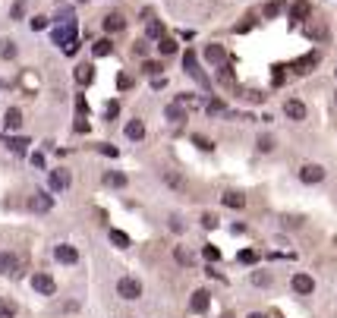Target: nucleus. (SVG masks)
<instances>
[{"label": "nucleus", "mask_w": 337, "mask_h": 318, "mask_svg": "<svg viewBox=\"0 0 337 318\" xmlns=\"http://www.w3.org/2000/svg\"><path fill=\"white\" fill-rule=\"evenodd\" d=\"M51 41H54V44H63V48L76 44V19H67L63 25H57V29L51 32Z\"/></svg>", "instance_id": "nucleus-1"}, {"label": "nucleus", "mask_w": 337, "mask_h": 318, "mask_svg": "<svg viewBox=\"0 0 337 318\" xmlns=\"http://www.w3.org/2000/svg\"><path fill=\"white\" fill-rule=\"evenodd\" d=\"M117 293H120L123 300H139V296H142V283H139L136 277H120V281H117Z\"/></svg>", "instance_id": "nucleus-2"}, {"label": "nucleus", "mask_w": 337, "mask_h": 318, "mask_svg": "<svg viewBox=\"0 0 337 318\" xmlns=\"http://www.w3.org/2000/svg\"><path fill=\"white\" fill-rule=\"evenodd\" d=\"M319 51H312V54H306V57H300V60L293 63V72H300V76H306V72H312L315 66H319Z\"/></svg>", "instance_id": "nucleus-3"}, {"label": "nucleus", "mask_w": 337, "mask_h": 318, "mask_svg": "<svg viewBox=\"0 0 337 318\" xmlns=\"http://www.w3.org/2000/svg\"><path fill=\"white\" fill-rule=\"evenodd\" d=\"M29 208H32V211H38V214H44V211L54 208V198H51L48 192H35V195L29 198Z\"/></svg>", "instance_id": "nucleus-4"}, {"label": "nucleus", "mask_w": 337, "mask_h": 318, "mask_svg": "<svg viewBox=\"0 0 337 318\" xmlns=\"http://www.w3.org/2000/svg\"><path fill=\"white\" fill-rule=\"evenodd\" d=\"M32 287H35L41 296H51L57 290V283H54V277H51V274H35V277H32Z\"/></svg>", "instance_id": "nucleus-5"}, {"label": "nucleus", "mask_w": 337, "mask_h": 318, "mask_svg": "<svg viewBox=\"0 0 337 318\" xmlns=\"http://www.w3.org/2000/svg\"><path fill=\"white\" fill-rule=\"evenodd\" d=\"M300 180L302 183H321L325 180V167H319V164H306V167H300Z\"/></svg>", "instance_id": "nucleus-6"}, {"label": "nucleus", "mask_w": 337, "mask_h": 318, "mask_svg": "<svg viewBox=\"0 0 337 318\" xmlns=\"http://www.w3.org/2000/svg\"><path fill=\"white\" fill-rule=\"evenodd\" d=\"M70 170H63V167H57V170H51V189L54 192H60V189H67L70 186Z\"/></svg>", "instance_id": "nucleus-7"}, {"label": "nucleus", "mask_w": 337, "mask_h": 318, "mask_svg": "<svg viewBox=\"0 0 337 318\" xmlns=\"http://www.w3.org/2000/svg\"><path fill=\"white\" fill-rule=\"evenodd\" d=\"M284 114H287L290 120H306V104L296 101V98H290V101L284 104Z\"/></svg>", "instance_id": "nucleus-8"}, {"label": "nucleus", "mask_w": 337, "mask_h": 318, "mask_svg": "<svg viewBox=\"0 0 337 318\" xmlns=\"http://www.w3.org/2000/svg\"><path fill=\"white\" fill-rule=\"evenodd\" d=\"M309 13H312V3H306V0H296V3L290 6V19H293V22H306Z\"/></svg>", "instance_id": "nucleus-9"}, {"label": "nucleus", "mask_w": 337, "mask_h": 318, "mask_svg": "<svg viewBox=\"0 0 337 318\" xmlns=\"http://www.w3.org/2000/svg\"><path fill=\"white\" fill-rule=\"evenodd\" d=\"M123 29H126L123 13H107V16H104V32H123Z\"/></svg>", "instance_id": "nucleus-10"}, {"label": "nucleus", "mask_w": 337, "mask_h": 318, "mask_svg": "<svg viewBox=\"0 0 337 318\" xmlns=\"http://www.w3.org/2000/svg\"><path fill=\"white\" fill-rule=\"evenodd\" d=\"M205 60L214 63V66H221V63H227V54H224L221 44H208V48H205Z\"/></svg>", "instance_id": "nucleus-11"}, {"label": "nucleus", "mask_w": 337, "mask_h": 318, "mask_svg": "<svg viewBox=\"0 0 337 318\" xmlns=\"http://www.w3.org/2000/svg\"><path fill=\"white\" fill-rule=\"evenodd\" d=\"M293 290H296V293H302V296H309L315 290V281L309 274H296L293 277Z\"/></svg>", "instance_id": "nucleus-12"}, {"label": "nucleus", "mask_w": 337, "mask_h": 318, "mask_svg": "<svg viewBox=\"0 0 337 318\" xmlns=\"http://www.w3.org/2000/svg\"><path fill=\"white\" fill-rule=\"evenodd\" d=\"M54 255H57V262H60V265H76V258H79V252L72 246H57Z\"/></svg>", "instance_id": "nucleus-13"}, {"label": "nucleus", "mask_w": 337, "mask_h": 318, "mask_svg": "<svg viewBox=\"0 0 337 318\" xmlns=\"http://www.w3.org/2000/svg\"><path fill=\"white\" fill-rule=\"evenodd\" d=\"M164 117H167L170 123H183L186 120V110H183V104L177 101V104H167V107H164Z\"/></svg>", "instance_id": "nucleus-14"}, {"label": "nucleus", "mask_w": 337, "mask_h": 318, "mask_svg": "<svg viewBox=\"0 0 337 318\" xmlns=\"http://www.w3.org/2000/svg\"><path fill=\"white\" fill-rule=\"evenodd\" d=\"M19 268V258L10 255V252H0V274H16Z\"/></svg>", "instance_id": "nucleus-15"}, {"label": "nucleus", "mask_w": 337, "mask_h": 318, "mask_svg": "<svg viewBox=\"0 0 337 318\" xmlns=\"http://www.w3.org/2000/svg\"><path fill=\"white\" fill-rule=\"evenodd\" d=\"M3 126H6V129H19V126H22V110H19V107H10V110L3 114Z\"/></svg>", "instance_id": "nucleus-16"}, {"label": "nucleus", "mask_w": 337, "mask_h": 318, "mask_svg": "<svg viewBox=\"0 0 337 318\" xmlns=\"http://www.w3.org/2000/svg\"><path fill=\"white\" fill-rule=\"evenodd\" d=\"M126 139L142 142V139H145V123H142V120H129V123H126Z\"/></svg>", "instance_id": "nucleus-17"}, {"label": "nucleus", "mask_w": 337, "mask_h": 318, "mask_svg": "<svg viewBox=\"0 0 337 318\" xmlns=\"http://www.w3.org/2000/svg\"><path fill=\"white\" fill-rule=\"evenodd\" d=\"M104 186L123 189V186H126V174H120V170H107V174H104Z\"/></svg>", "instance_id": "nucleus-18"}, {"label": "nucleus", "mask_w": 337, "mask_h": 318, "mask_svg": "<svg viewBox=\"0 0 337 318\" xmlns=\"http://www.w3.org/2000/svg\"><path fill=\"white\" fill-rule=\"evenodd\" d=\"M174 258L183 265V268H193V265H195V255L189 252L186 246H174Z\"/></svg>", "instance_id": "nucleus-19"}, {"label": "nucleus", "mask_w": 337, "mask_h": 318, "mask_svg": "<svg viewBox=\"0 0 337 318\" xmlns=\"http://www.w3.org/2000/svg\"><path fill=\"white\" fill-rule=\"evenodd\" d=\"M221 202L227 205V208H236V211H240V208H246V198H243L240 192H224V195H221Z\"/></svg>", "instance_id": "nucleus-20"}, {"label": "nucleus", "mask_w": 337, "mask_h": 318, "mask_svg": "<svg viewBox=\"0 0 337 318\" xmlns=\"http://www.w3.org/2000/svg\"><path fill=\"white\" fill-rule=\"evenodd\" d=\"M208 302H211V293H208V290H195V293H193V309H195V312H205V309H208Z\"/></svg>", "instance_id": "nucleus-21"}, {"label": "nucleus", "mask_w": 337, "mask_h": 318, "mask_svg": "<svg viewBox=\"0 0 337 318\" xmlns=\"http://www.w3.org/2000/svg\"><path fill=\"white\" fill-rule=\"evenodd\" d=\"M306 35L315 38V41H325V38H328V25H315V22H309V19H306Z\"/></svg>", "instance_id": "nucleus-22"}, {"label": "nucleus", "mask_w": 337, "mask_h": 318, "mask_svg": "<svg viewBox=\"0 0 337 318\" xmlns=\"http://www.w3.org/2000/svg\"><path fill=\"white\" fill-rule=\"evenodd\" d=\"M145 22H148V29H145V35H148L151 41H161V38H164V25L158 22V19H145Z\"/></svg>", "instance_id": "nucleus-23"}, {"label": "nucleus", "mask_w": 337, "mask_h": 318, "mask_svg": "<svg viewBox=\"0 0 337 318\" xmlns=\"http://www.w3.org/2000/svg\"><path fill=\"white\" fill-rule=\"evenodd\" d=\"M91 79H95V70H91L89 63H82V66H76V82L79 85H89Z\"/></svg>", "instance_id": "nucleus-24"}, {"label": "nucleus", "mask_w": 337, "mask_h": 318, "mask_svg": "<svg viewBox=\"0 0 337 318\" xmlns=\"http://www.w3.org/2000/svg\"><path fill=\"white\" fill-rule=\"evenodd\" d=\"M110 51H114V44H110L107 38H101V41H95V44H91V54H95V57H107Z\"/></svg>", "instance_id": "nucleus-25"}, {"label": "nucleus", "mask_w": 337, "mask_h": 318, "mask_svg": "<svg viewBox=\"0 0 337 318\" xmlns=\"http://www.w3.org/2000/svg\"><path fill=\"white\" fill-rule=\"evenodd\" d=\"M177 48H180V44L174 41V38H161V41H158V51H161L164 57H170V54H177Z\"/></svg>", "instance_id": "nucleus-26"}, {"label": "nucleus", "mask_w": 337, "mask_h": 318, "mask_svg": "<svg viewBox=\"0 0 337 318\" xmlns=\"http://www.w3.org/2000/svg\"><path fill=\"white\" fill-rule=\"evenodd\" d=\"M217 82H221V85H233V70H230L227 63L217 66Z\"/></svg>", "instance_id": "nucleus-27"}, {"label": "nucleus", "mask_w": 337, "mask_h": 318, "mask_svg": "<svg viewBox=\"0 0 337 318\" xmlns=\"http://www.w3.org/2000/svg\"><path fill=\"white\" fill-rule=\"evenodd\" d=\"M0 318H16V302L0 296Z\"/></svg>", "instance_id": "nucleus-28"}, {"label": "nucleus", "mask_w": 337, "mask_h": 318, "mask_svg": "<svg viewBox=\"0 0 337 318\" xmlns=\"http://www.w3.org/2000/svg\"><path fill=\"white\" fill-rule=\"evenodd\" d=\"M205 110H208L211 117H217V114H224V110H227V104H224L221 98H211V101L205 104Z\"/></svg>", "instance_id": "nucleus-29"}, {"label": "nucleus", "mask_w": 337, "mask_h": 318, "mask_svg": "<svg viewBox=\"0 0 337 318\" xmlns=\"http://www.w3.org/2000/svg\"><path fill=\"white\" fill-rule=\"evenodd\" d=\"M110 243H114L117 249H126L129 246V236L123 233V230H110Z\"/></svg>", "instance_id": "nucleus-30"}, {"label": "nucleus", "mask_w": 337, "mask_h": 318, "mask_svg": "<svg viewBox=\"0 0 337 318\" xmlns=\"http://www.w3.org/2000/svg\"><path fill=\"white\" fill-rule=\"evenodd\" d=\"M262 13H265L268 19H274V16H281V13H284V3H281V0H271V3H265V10H262Z\"/></svg>", "instance_id": "nucleus-31"}, {"label": "nucleus", "mask_w": 337, "mask_h": 318, "mask_svg": "<svg viewBox=\"0 0 337 318\" xmlns=\"http://www.w3.org/2000/svg\"><path fill=\"white\" fill-rule=\"evenodd\" d=\"M271 281H274V277H271L268 271H255V274H252V283H255V287H271Z\"/></svg>", "instance_id": "nucleus-32"}, {"label": "nucleus", "mask_w": 337, "mask_h": 318, "mask_svg": "<svg viewBox=\"0 0 337 318\" xmlns=\"http://www.w3.org/2000/svg\"><path fill=\"white\" fill-rule=\"evenodd\" d=\"M183 66H186V72H189V76L202 72V70H195V51H186V57H183Z\"/></svg>", "instance_id": "nucleus-33"}, {"label": "nucleus", "mask_w": 337, "mask_h": 318, "mask_svg": "<svg viewBox=\"0 0 337 318\" xmlns=\"http://www.w3.org/2000/svg\"><path fill=\"white\" fill-rule=\"evenodd\" d=\"M0 57H3V60H13V57H16V41H3L0 44Z\"/></svg>", "instance_id": "nucleus-34"}, {"label": "nucleus", "mask_w": 337, "mask_h": 318, "mask_svg": "<svg viewBox=\"0 0 337 318\" xmlns=\"http://www.w3.org/2000/svg\"><path fill=\"white\" fill-rule=\"evenodd\" d=\"M252 25H255V16H252V13H246V16H243V22L236 25V35H243V32H249V29H252Z\"/></svg>", "instance_id": "nucleus-35"}, {"label": "nucleus", "mask_w": 337, "mask_h": 318, "mask_svg": "<svg viewBox=\"0 0 337 318\" xmlns=\"http://www.w3.org/2000/svg\"><path fill=\"white\" fill-rule=\"evenodd\" d=\"M142 70H145V76H161V70H164V66L158 63V60H145Z\"/></svg>", "instance_id": "nucleus-36"}, {"label": "nucleus", "mask_w": 337, "mask_h": 318, "mask_svg": "<svg viewBox=\"0 0 337 318\" xmlns=\"http://www.w3.org/2000/svg\"><path fill=\"white\" fill-rule=\"evenodd\" d=\"M193 145H195V148H202V151H211V148H214V142H211V139H205V136H193Z\"/></svg>", "instance_id": "nucleus-37"}, {"label": "nucleus", "mask_w": 337, "mask_h": 318, "mask_svg": "<svg viewBox=\"0 0 337 318\" xmlns=\"http://www.w3.org/2000/svg\"><path fill=\"white\" fill-rule=\"evenodd\" d=\"M10 148L16 151V155H25V148H29V139H10Z\"/></svg>", "instance_id": "nucleus-38"}, {"label": "nucleus", "mask_w": 337, "mask_h": 318, "mask_svg": "<svg viewBox=\"0 0 337 318\" xmlns=\"http://www.w3.org/2000/svg\"><path fill=\"white\" fill-rule=\"evenodd\" d=\"M240 262H243V265L259 262V252H255V249H243V252H240Z\"/></svg>", "instance_id": "nucleus-39"}, {"label": "nucleus", "mask_w": 337, "mask_h": 318, "mask_svg": "<svg viewBox=\"0 0 337 318\" xmlns=\"http://www.w3.org/2000/svg\"><path fill=\"white\" fill-rule=\"evenodd\" d=\"M259 151H265V155H268V151H274V139H271V136H259Z\"/></svg>", "instance_id": "nucleus-40"}, {"label": "nucleus", "mask_w": 337, "mask_h": 318, "mask_svg": "<svg viewBox=\"0 0 337 318\" xmlns=\"http://www.w3.org/2000/svg\"><path fill=\"white\" fill-rule=\"evenodd\" d=\"M10 16H13V19H22V16H25V0H16V3H13Z\"/></svg>", "instance_id": "nucleus-41"}, {"label": "nucleus", "mask_w": 337, "mask_h": 318, "mask_svg": "<svg viewBox=\"0 0 337 318\" xmlns=\"http://www.w3.org/2000/svg\"><path fill=\"white\" fill-rule=\"evenodd\" d=\"M202 255L208 258V262H217V258H221V249H217V246H205V249H202Z\"/></svg>", "instance_id": "nucleus-42"}, {"label": "nucleus", "mask_w": 337, "mask_h": 318, "mask_svg": "<svg viewBox=\"0 0 337 318\" xmlns=\"http://www.w3.org/2000/svg\"><path fill=\"white\" fill-rule=\"evenodd\" d=\"M202 227H205V230H214V227H217V217L211 214V211H208V214H202Z\"/></svg>", "instance_id": "nucleus-43"}, {"label": "nucleus", "mask_w": 337, "mask_h": 318, "mask_svg": "<svg viewBox=\"0 0 337 318\" xmlns=\"http://www.w3.org/2000/svg\"><path fill=\"white\" fill-rule=\"evenodd\" d=\"M98 151H101V155H107V158H117V155H120V151H117L114 145H107V142H104V145H98Z\"/></svg>", "instance_id": "nucleus-44"}, {"label": "nucleus", "mask_w": 337, "mask_h": 318, "mask_svg": "<svg viewBox=\"0 0 337 318\" xmlns=\"http://www.w3.org/2000/svg\"><path fill=\"white\" fill-rule=\"evenodd\" d=\"M164 180H167V183H170V186H177V189H183V177H180V174H167V177H164Z\"/></svg>", "instance_id": "nucleus-45"}, {"label": "nucleus", "mask_w": 337, "mask_h": 318, "mask_svg": "<svg viewBox=\"0 0 337 318\" xmlns=\"http://www.w3.org/2000/svg\"><path fill=\"white\" fill-rule=\"evenodd\" d=\"M117 85H120V88H133V76H117Z\"/></svg>", "instance_id": "nucleus-46"}, {"label": "nucleus", "mask_w": 337, "mask_h": 318, "mask_svg": "<svg viewBox=\"0 0 337 318\" xmlns=\"http://www.w3.org/2000/svg\"><path fill=\"white\" fill-rule=\"evenodd\" d=\"M44 25H48V16H35V19H32V29H35V32H41Z\"/></svg>", "instance_id": "nucleus-47"}, {"label": "nucleus", "mask_w": 337, "mask_h": 318, "mask_svg": "<svg viewBox=\"0 0 337 318\" xmlns=\"http://www.w3.org/2000/svg\"><path fill=\"white\" fill-rule=\"evenodd\" d=\"M117 110H120V107H117V101H110L107 104V120H117Z\"/></svg>", "instance_id": "nucleus-48"}, {"label": "nucleus", "mask_w": 337, "mask_h": 318, "mask_svg": "<svg viewBox=\"0 0 337 318\" xmlns=\"http://www.w3.org/2000/svg\"><path fill=\"white\" fill-rule=\"evenodd\" d=\"M76 107H79V114H85V110H89V104H85V98H76Z\"/></svg>", "instance_id": "nucleus-49"}, {"label": "nucleus", "mask_w": 337, "mask_h": 318, "mask_svg": "<svg viewBox=\"0 0 337 318\" xmlns=\"http://www.w3.org/2000/svg\"><path fill=\"white\" fill-rule=\"evenodd\" d=\"M148 51V41H136V54H145Z\"/></svg>", "instance_id": "nucleus-50"}, {"label": "nucleus", "mask_w": 337, "mask_h": 318, "mask_svg": "<svg viewBox=\"0 0 337 318\" xmlns=\"http://www.w3.org/2000/svg\"><path fill=\"white\" fill-rule=\"evenodd\" d=\"M32 164H35V167H44V155H32Z\"/></svg>", "instance_id": "nucleus-51"}, {"label": "nucleus", "mask_w": 337, "mask_h": 318, "mask_svg": "<svg viewBox=\"0 0 337 318\" xmlns=\"http://www.w3.org/2000/svg\"><path fill=\"white\" fill-rule=\"evenodd\" d=\"M249 318H268V315H262V312H252V315H249Z\"/></svg>", "instance_id": "nucleus-52"}, {"label": "nucleus", "mask_w": 337, "mask_h": 318, "mask_svg": "<svg viewBox=\"0 0 337 318\" xmlns=\"http://www.w3.org/2000/svg\"><path fill=\"white\" fill-rule=\"evenodd\" d=\"M79 3H89V0H79Z\"/></svg>", "instance_id": "nucleus-53"}, {"label": "nucleus", "mask_w": 337, "mask_h": 318, "mask_svg": "<svg viewBox=\"0 0 337 318\" xmlns=\"http://www.w3.org/2000/svg\"><path fill=\"white\" fill-rule=\"evenodd\" d=\"M334 104H337V95H334Z\"/></svg>", "instance_id": "nucleus-54"}]
</instances>
